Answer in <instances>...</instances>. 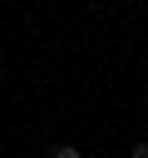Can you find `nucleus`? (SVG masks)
<instances>
[{
  "label": "nucleus",
  "mask_w": 148,
  "mask_h": 158,
  "mask_svg": "<svg viewBox=\"0 0 148 158\" xmlns=\"http://www.w3.org/2000/svg\"><path fill=\"white\" fill-rule=\"evenodd\" d=\"M49 158H84V153H79L74 143H54V148H49Z\"/></svg>",
  "instance_id": "nucleus-1"
},
{
  "label": "nucleus",
  "mask_w": 148,
  "mask_h": 158,
  "mask_svg": "<svg viewBox=\"0 0 148 158\" xmlns=\"http://www.w3.org/2000/svg\"><path fill=\"white\" fill-rule=\"evenodd\" d=\"M128 158H148V143H133V148H128Z\"/></svg>",
  "instance_id": "nucleus-2"
}]
</instances>
